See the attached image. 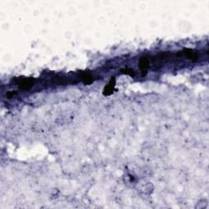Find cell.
<instances>
[{
    "instance_id": "obj_1",
    "label": "cell",
    "mask_w": 209,
    "mask_h": 209,
    "mask_svg": "<svg viewBox=\"0 0 209 209\" xmlns=\"http://www.w3.org/2000/svg\"><path fill=\"white\" fill-rule=\"evenodd\" d=\"M114 87H115V79L113 77L111 78V79H110L109 83L107 84L106 87L104 88L103 94H104L105 96L111 95L114 90Z\"/></svg>"
},
{
    "instance_id": "obj_2",
    "label": "cell",
    "mask_w": 209,
    "mask_h": 209,
    "mask_svg": "<svg viewBox=\"0 0 209 209\" xmlns=\"http://www.w3.org/2000/svg\"><path fill=\"white\" fill-rule=\"evenodd\" d=\"M149 60L146 58V57H142L140 62H139V66H140V69H141V73L142 75H146L147 74L148 68H149Z\"/></svg>"
},
{
    "instance_id": "obj_3",
    "label": "cell",
    "mask_w": 209,
    "mask_h": 209,
    "mask_svg": "<svg viewBox=\"0 0 209 209\" xmlns=\"http://www.w3.org/2000/svg\"><path fill=\"white\" fill-rule=\"evenodd\" d=\"M34 79H21L18 80V85L21 88H29L33 85Z\"/></svg>"
},
{
    "instance_id": "obj_4",
    "label": "cell",
    "mask_w": 209,
    "mask_h": 209,
    "mask_svg": "<svg viewBox=\"0 0 209 209\" xmlns=\"http://www.w3.org/2000/svg\"><path fill=\"white\" fill-rule=\"evenodd\" d=\"M184 54L188 58L191 59L194 62H196L197 60H198V54L195 53V52H194L192 50H190V49H186L184 51Z\"/></svg>"
},
{
    "instance_id": "obj_5",
    "label": "cell",
    "mask_w": 209,
    "mask_h": 209,
    "mask_svg": "<svg viewBox=\"0 0 209 209\" xmlns=\"http://www.w3.org/2000/svg\"><path fill=\"white\" fill-rule=\"evenodd\" d=\"M81 79H82V81L85 84H89L92 82V76L89 74L87 73L83 74L82 76H81Z\"/></svg>"
},
{
    "instance_id": "obj_6",
    "label": "cell",
    "mask_w": 209,
    "mask_h": 209,
    "mask_svg": "<svg viewBox=\"0 0 209 209\" xmlns=\"http://www.w3.org/2000/svg\"><path fill=\"white\" fill-rule=\"evenodd\" d=\"M121 73L125 74V75H130V76H132V77H133V76L135 75V72L133 71V70L129 69V68L121 70Z\"/></svg>"
}]
</instances>
